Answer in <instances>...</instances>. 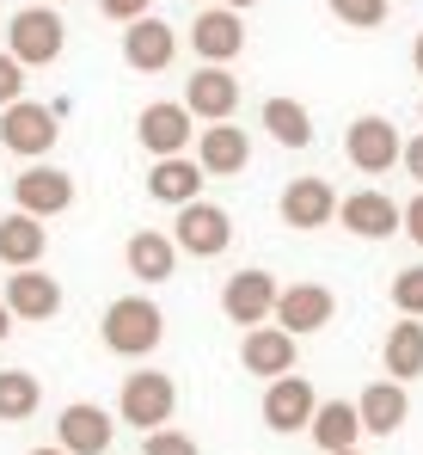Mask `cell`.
Masks as SVG:
<instances>
[{
    "mask_svg": "<svg viewBox=\"0 0 423 455\" xmlns=\"http://www.w3.org/2000/svg\"><path fill=\"white\" fill-rule=\"evenodd\" d=\"M98 332H105V351H117V357H147V351L166 339V314L147 302V296H117V302L105 307Z\"/></svg>",
    "mask_w": 423,
    "mask_h": 455,
    "instance_id": "obj_1",
    "label": "cell"
},
{
    "mask_svg": "<svg viewBox=\"0 0 423 455\" xmlns=\"http://www.w3.org/2000/svg\"><path fill=\"white\" fill-rule=\"evenodd\" d=\"M62 50H68V25H62L56 6H25V12H12V25H6V56H12L19 68H50Z\"/></svg>",
    "mask_w": 423,
    "mask_h": 455,
    "instance_id": "obj_2",
    "label": "cell"
},
{
    "mask_svg": "<svg viewBox=\"0 0 423 455\" xmlns=\"http://www.w3.org/2000/svg\"><path fill=\"white\" fill-rule=\"evenodd\" d=\"M56 111L50 105H37V99H12V105H0V142L12 154H25V160H43V154L56 148Z\"/></svg>",
    "mask_w": 423,
    "mask_h": 455,
    "instance_id": "obj_3",
    "label": "cell"
},
{
    "mask_svg": "<svg viewBox=\"0 0 423 455\" xmlns=\"http://www.w3.org/2000/svg\"><path fill=\"white\" fill-rule=\"evenodd\" d=\"M172 406H178V387H172V376H160V370L129 376L123 394H117V412H123V425H136V431H160V425L172 419Z\"/></svg>",
    "mask_w": 423,
    "mask_h": 455,
    "instance_id": "obj_4",
    "label": "cell"
},
{
    "mask_svg": "<svg viewBox=\"0 0 423 455\" xmlns=\"http://www.w3.org/2000/svg\"><path fill=\"white\" fill-rule=\"evenodd\" d=\"M12 204H19V216L50 222V216H62V210L74 204V179L62 172V166L37 160V166H25V172L12 179Z\"/></svg>",
    "mask_w": 423,
    "mask_h": 455,
    "instance_id": "obj_5",
    "label": "cell"
},
{
    "mask_svg": "<svg viewBox=\"0 0 423 455\" xmlns=\"http://www.w3.org/2000/svg\"><path fill=\"white\" fill-rule=\"evenodd\" d=\"M227 240H233V222H227V210L221 204H184L178 210V222H172V246L178 252H191V259H221L227 252Z\"/></svg>",
    "mask_w": 423,
    "mask_h": 455,
    "instance_id": "obj_6",
    "label": "cell"
},
{
    "mask_svg": "<svg viewBox=\"0 0 423 455\" xmlns=\"http://www.w3.org/2000/svg\"><path fill=\"white\" fill-rule=\"evenodd\" d=\"M332 314H338V296L325 283H288V290H277V302H270V320H277L288 339L332 326Z\"/></svg>",
    "mask_w": 423,
    "mask_h": 455,
    "instance_id": "obj_7",
    "label": "cell"
},
{
    "mask_svg": "<svg viewBox=\"0 0 423 455\" xmlns=\"http://www.w3.org/2000/svg\"><path fill=\"white\" fill-rule=\"evenodd\" d=\"M399 148H405V142H399V130H393L387 117H374V111H368V117H356L350 136H344L350 166H356V172H368V179H380L387 166H399Z\"/></svg>",
    "mask_w": 423,
    "mask_h": 455,
    "instance_id": "obj_8",
    "label": "cell"
},
{
    "mask_svg": "<svg viewBox=\"0 0 423 455\" xmlns=\"http://www.w3.org/2000/svg\"><path fill=\"white\" fill-rule=\"evenodd\" d=\"M56 450L68 455H105L111 450V437H117V419L105 412V406H92V400H74V406H62V419H56Z\"/></svg>",
    "mask_w": 423,
    "mask_h": 455,
    "instance_id": "obj_9",
    "label": "cell"
},
{
    "mask_svg": "<svg viewBox=\"0 0 423 455\" xmlns=\"http://www.w3.org/2000/svg\"><path fill=\"white\" fill-rule=\"evenodd\" d=\"M172 56H178V31H172L166 19H153V12L129 19V31H123V62H129V68L160 75V68H172Z\"/></svg>",
    "mask_w": 423,
    "mask_h": 455,
    "instance_id": "obj_10",
    "label": "cell"
},
{
    "mask_svg": "<svg viewBox=\"0 0 423 455\" xmlns=\"http://www.w3.org/2000/svg\"><path fill=\"white\" fill-rule=\"evenodd\" d=\"M0 302H6L12 320H56V314H62V283L43 277L37 265H25V271L6 277V296H0Z\"/></svg>",
    "mask_w": 423,
    "mask_h": 455,
    "instance_id": "obj_11",
    "label": "cell"
},
{
    "mask_svg": "<svg viewBox=\"0 0 423 455\" xmlns=\"http://www.w3.org/2000/svg\"><path fill=\"white\" fill-rule=\"evenodd\" d=\"M233 105H239V80L227 75L221 62H203V68L191 75V86H184V111L203 117V124H227Z\"/></svg>",
    "mask_w": 423,
    "mask_h": 455,
    "instance_id": "obj_12",
    "label": "cell"
},
{
    "mask_svg": "<svg viewBox=\"0 0 423 455\" xmlns=\"http://www.w3.org/2000/svg\"><path fill=\"white\" fill-rule=\"evenodd\" d=\"M313 406H319V394H313V381L307 376H277L264 387V425L270 431H307V419H313Z\"/></svg>",
    "mask_w": 423,
    "mask_h": 455,
    "instance_id": "obj_13",
    "label": "cell"
},
{
    "mask_svg": "<svg viewBox=\"0 0 423 455\" xmlns=\"http://www.w3.org/2000/svg\"><path fill=\"white\" fill-rule=\"evenodd\" d=\"M136 136H141V148L153 154V160L184 154V148H191V111L172 105V99H160V105H147V111L136 117Z\"/></svg>",
    "mask_w": 423,
    "mask_h": 455,
    "instance_id": "obj_14",
    "label": "cell"
},
{
    "mask_svg": "<svg viewBox=\"0 0 423 455\" xmlns=\"http://www.w3.org/2000/svg\"><path fill=\"white\" fill-rule=\"evenodd\" d=\"M270 302H277V277L270 271H239L221 290V307H227L233 326H264L270 320Z\"/></svg>",
    "mask_w": 423,
    "mask_h": 455,
    "instance_id": "obj_15",
    "label": "cell"
},
{
    "mask_svg": "<svg viewBox=\"0 0 423 455\" xmlns=\"http://www.w3.org/2000/svg\"><path fill=\"white\" fill-rule=\"evenodd\" d=\"M191 50L203 56V62H233L239 50H246V25H239V12H227V6H209V12H197V25H191Z\"/></svg>",
    "mask_w": 423,
    "mask_h": 455,
    "instance_id": "obj_16",
    "label": "cell"
},
{
    "mask_svg": "<svg viewBox=\"0 0 423 455\" xmlns=\"http://www.w3.org/2000/svg\"><path fill=\"white\" fill-rule=\"evenodd\" d=\"M294 339L282 332V326H246V345H239V363L252 370V376L277 381V376H294Z\"/></svg>",
    "mask_w": 423,
    "mask_h": 455,
    "instance_id": "obj_17",
    "label": "cell"
},
{
    "mask_svg": "<svg viewBox=\"0 0 423 455\" xmlns=\"http://www.w3.org/2000/svg\"><path fill=\"white\" fill-rule=\"evenodd\" d=\"M197 166H203V179H233V172H246V166H252V142H246V130H233V124H209V130L197 136Z\"/></svg>",
    "mask_w": 423,
    "mask_h": 455,
    "instance_id": "obj_18",
    "label": "cell"
},
{
    "mask_svg": "<svg viewBox=\"0 0 423 455\" xmlns=\"http://www.w3.org/2000/svg\"><path fill=\"white\" fill-rule=\"evenodd\" d=\"M147 197H153V204H172V210L197 204V197H203V166H197L191 154H166V160H153V172H147Z\"/></svg>",
    "mask_w": 423,
    "mask_h": 455,
    "instance_id": "obj_19",
    "label": "cell"
},
{
    "mask_svg": "<svg viewBox=\"0 0 423 455\" xmlns=\"http://www.w3.org/2000/svg\"><path fill=\"white\" fill-rule=\"evenodd\" d=\"M338 222L350 228L356 240H387V234H399V204L387 191H350L338 204Z\"/></svg>",
    "mask_w": 423,
    "mask_h": 455,
    "instance_id": "obj_20",
    "label": "cell"
},
{
    "mask_svg": "<svg viewBox=\"0 0 423 455\" xmlns=\"http://www.w3.org/2000/svg\"><path fill=\"white\" fill-rule=\"evenodd\" d=\"M338 216V191L325 179H288L282 191V222L288 228H325Z\"/></svg>",
    "mask_w": 423,
    "mask_h": 455,
    "instance_id": "obj_21",
    "label": "cell"
},
{
    "mask_svg": "<svg viewBox=\"0 0 423 455\" xmlns=\"http://www.w3.org/2000/svg\"><path fill=\"white\" fill-rule=\"evenodd\" d=\"M356 419H362V431L393 437V431L411 419V394H405V381H374V387L356 400Z\"/></svg>",
    "mask_w": 423,
    "mask_h": 455,
    "instance_id": "obj_22",
    "label": "cell"
},
{
    "mask_svg": "<svg viewBox=\"0 0 423 455\" xmlns=\"http://www.w3.org/2000/svg\"><path fill=\"white\" fill-rule=\"evenodd\" d=\"M43 246H50V228L37 216H0V265L6 271H25V265H43Z\"/></svg>",
    "mask_w": 423,
    "mask_h": 455,
    "instance_id": "obj_23",
    "label": "cell"
},
{
    "mask_svg": "<svg viewBox=\"0 0 423 455\" xmlns=\"http://www.w3.org/2000/svg\"><path fill=\"white\" fill-rule=\"evenodd\" d=\"M123 259H129V271H136L141 283H166V277L178 271V246H172V234H160V228H141V234H129Z\"/></svg>",
    "mask_w": 423,
    "mask_h": 455,
    "instance_id": "obj_24",
    "label": "cell"
},
{
    "mask_svg": "<svg viewBox=\"0 0 423 455\" xmlns=\"http://www.w3.org/2000/svg\"><path fill=\"white\" fill-rule=\"evenodd\" d=\"M307 431H313V443H319L325 455L356 450V437H362L356 400H319V406H313V419H307Z\"/></svg>",
    "mask_w": 423,
    "mask_h": 455,
    "instance_id": "obj_25",
    "label": "cell"
},
{
    "mask_svg": "<svg viewBox=\"0 0 423 455\" xmlns=\"http://www.w3.org/2000/svg\"><path fill=\"white\" fill-rule=\"evenodd\" d=\"M423 376V326L411 314H399V326H387V381Z\"/></svg>",
    "mask_w": 423,
    "mask_h": 455,
    "instance_id": "obj_26",
    "label": "cell"
},
{
    "mask_svg": "<svg viewBox=\"0 0 423 455\" xmlns=\"http://www.w3.org/2000/svg\"><path fill=\"white\" fill-rule=\"evenodd\" d=\"M264 130L277 136L282 148H307L313 142V111L301 99H264Z\"/></svg>",
    "mask_w": 423,
    "mask_h": 455,
    "instance_id": "obj_27",
    "label": "cell"
},
{
    "mask_svg": "<svg viewBox=\"0 0 423 455\" xmlns=\"http://www.w3.org/2000/svg\"><path fill=\"white\" fill-rule=\"evenodd\" d=\"M37 400H43V387L31 370H0V425H25L37 412Z\"/></svg>",
    "mask_w": 423,
    "mask_h": 455,
    "instance_id": "obj_28",
    "label": "cell"
},
{
    "mask_svg": "<svg viewBox=\"0 0 423 455\" xmlns=\"http://www.w3.org/2000/svg\"><path fill=\"white\" fill-rule=\"evenodd\" d=\"M325 6H332L350 31H374V25L387 19V0H325Z\"/></svg>",
    "mask_w": 423,
    "mask_h": 455,
    "instance_id": "obj_29",
    "label": "cell"
},
{
    "mask_svg": "<svg viewBox=\"0 0 423 455\" xmlns=\"http://www.w3.org/2000/svg\"><path fill=\"white\" fill-rule=\"evenodd\" d=\"M393 307L411 314V320H423V265H411V271L393 277Z\"/></svg>",
    "mask_w": 423,
    "mask_h": 455,
    "instance_id": "obj_30",
    "label": "cell"
},
{
    "mask_svg": "<svg viewBox=\"0 0 423 455\" xmlns=\"http://www.w3.org/2000/svg\"><path fill=\"white\" fill-rule=\"evenodd\" d=\"M141 455H203V450H197V443H191L184 431H166V425H160V431H147Z\"/></svg>",
    "mask_w": 423,
    "mask_h": 455,
    "instance_id": "obj_31",
    "label": "cell"
},
{
    "mask_svg": "<svg viewBox=\"0 0 423 455\" xmlns=\"http://www.w3.org/2000/svg\"><path fill=\"white\" fill-rule=\"evenodd\" d=\"M12 99H25V68L0 50V105H12Z\"/></svg>",
    "mask_w": 423,
    "mask_h": 455,
    "instance_id": "obj_32",
    "label": "cell"
},
{
    "mask_svg": "<svg viewBox=\"0 0 423 455\" xmlns=\"http://www.w3.org/2000/svg\"><path fill=\"white\" fill-rule=\"evenodd\" d=\"M98 12L117 19V25H129V19H141V12H153V0H98Z\"/></svg>",
    "mask_w": 423,
    "mask_h": 455,
    "instance_id": "obj_33",
    "label": "cell"
},
{
    "mask_svg": "<svg viewBox=\"0 0 423 455\" xmlns=\"http://www.w3.org/2000/svg\"><path fill=\"white\" fill-rule=\"evenodd\" d=\"M399 228H405V234H411V240L423 246V191L411 197V204H405V210H399Z\"/></svg>",
    "mask_w": 423,
    "mask_h": 455,
    "instance_id": "obj_34",
    "label": "cell"
},
{
    "mask_svg": "<svg viewBox=\"0 0 423 455\" xmlns=\"http://www.w3.org/2000/svg\"><path fill=\"white\" fill-rule=\"evenodd\" d=\"M399 160H405V172L418 179V191H423V136H418V142H405V148H399Z\"/></svg>",
    "mask_w": 423,
    "mask_h": 455,
    "instance_id": "obj_35",
    "label": "cell"
},
{
    "mask_svg": "<svg viewBox=\"0 0 423 455\" xmlns=\"http://www.w3.org/2000/svg\"><path fill=\"white\" fill-rule=\"evenodd\" d=\"M12 339V314H6V302H0V345Z\"/></svg>",
    "mask_w": 423,
    "mask_h": 455,
    "instance_id": "obj_36",
    "label": "cell"
},
{
    "mask_svg": "<svg viewBox=\"0 0 423 455\" xmlns=\"http://www.w3.org/2000/svg\"><path fill=\"white\" fill-rule=\"evenodd\" d=\"M221 6H227V12H246V6H258V0H221Z\"/></svg>",
    "mask_w": 423,
    "mask_h": 455,
    "instance_id": "obj_37",
    "label": "cell"
},
{
    "mask_svg": "<svg viewBox=\"0 0 423 455\" xmlns=\"http://www.w3.org/2000/svg\"><path fill=\"white\" fill-rule=\"evenodd\" d=\"M411 62H418V75H423V31H418V44H411Z\"/></svg>",
    "mask_w": 423,
    "mask_h": 455,
    "instance_id": "obj_38",
    "label": "cell"
},
{
    "mask_svg": "<svg viewBox=\"0 0 423 455\" xmlns=\"http://www.w3.org/2000/svg\"><path fill=\"white\" fill-rule=\"evenodd\" d=\"M31 455H68V450H31Z\"/></svg>",
    "mask_w": 423,
    "mask_h": 455,
    "instance_id": "obj_39",
    "label": "cell"
},
{
    "mask_svg": "<svg viewBox=\"0 0 423 455\" xmlns=\"http://www.w3.org/2000/svg\"><path fill=\"white\" fill-rule=\"evenodd\" d=\"M338 455H362V450H338Z\"/></svg>",
    "mask_w": 423,
    "mask_h": 455,
    "instance_id": "obj_40",
    "label": "cell"
},
{
    "mask_svg": "<svg viewBox=\"0 0 423 455\" xmlns=\"http://www.w3.org/2000/svg\"><path fill=\"white\" fill-rule=\"evenodd\" d=\"M37 6H56V0H37Z\"/></svg>",
    "mask_w": 423,
    "mask_h": 455,
    "instance_id": "obj_41",
    "label": "cell"
},
{
    "mask_svg": "<svg viewBox=\"0 0 423 455\" xmlns=\"http://www.w3.org/2000/svg\"><path fill=\"white\" fill-rule=\"evenodd\" d=\"M418 117H423V105H418Z\"/></svg>",
    "mask_w": 423,
    "mask_h": 455,
    "instance_id": "obj_42",
    "label": "cell"
}]
</instances>
